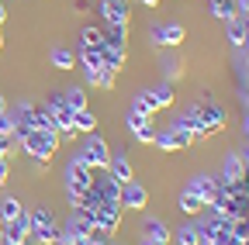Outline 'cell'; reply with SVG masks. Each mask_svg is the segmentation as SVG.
Returning <instances> with one entry per match:
<instances>
[{
  "instance_id": "29",
  "label": "cell",
  "mask_w": 249,
  "mask_h": 245,
  "mask_svg": "<svg viewBox=\"0 0 249 245\" xmlns=\"http://www.w3.org/2000/svg\"><path fill=\"white\" fill-rule=\"evenodd\" d=\"M124 125H128V131L145 128V125H152V114H145V111H139V107H128V114H124Z\"/></svg>"
},
{
  "instance_id": "14",
  "label": "cell",
  "mask_w": 249,
  "mask_h": 245,
  "mask_svg": "<svg viewBox=\"0 0 249 245\" xmlns=\"http://www.w3.org/2000/svg\"><path fill=\"white\" fill-rule=\"evenodd\" d=\"M187 190L191 194H197L201 200H204V207L218 197V190H222V183H218V176H194L191 183H187Z\"/></svg>"
},
{
  "instance_id": "22",
  "label": "cell",
  "mask_w": 249,
  "mask_h": 245,
  "mask_svg": "<svg viewBox=\"0 0 249 245\" xmlns=\"http://www.w3.org/2000/svg\"><path fill=\"white\" fill-rule=\"evenodd\" d=\"M83 80H87V86L114 90V80H118V73H111V69H83Z\"/></svg>"
},
{
  "instance_id": "27",
  "label": "cell",
  "mask_w": 249,
  "mask_h": 245,
  "mask_svg": "<svg viewBox=\"0 0 249 245\" xmlns=\"http://www.w3.org/2000/svg\"><path fill=\"white\" fill-rule=\"evenodd\" d=\"M208 11L218 21H229V17H235V0H208Z\"/></svg>"
},
{
  "instance_id": "21",
  "label": "cell",
  "mask_w": 249,
  "mask_h": 245,
  "mask_svg": "<svg viewBox=\"0 0 249 245\" xmlns=\"http://www.w3.org/2000/svg\"><path fill=\"white\" fill-rule=\"evenodd\" d=\"M97 125H101V121L93 117V111H90V107L73 111V128H76V135H93V131H97Z\"/></svg>"
},
{
  "instance_id": "13",
  "label": "cell",
  "mask_w": 249,
  "mask_h": 245,
  "mask_svg": "<svg viewBox=\"0 0 249 245\" xmlns=\"http://www.w3.org/2000/svg\"><path fill=\"white\" fill-rule=\"evenodd\" d=\"M93 231H97V228H93V221L87 218L83 211H73V214H70V221H66V228H62V235L73 238V242H83V238H90Z\"/></svg>"
},
{
  "instance_id": "20",
  "label": "cell",
  "mask_w": 249,
  "mask_h": 245,
  "mask_svg": "<svg viewBox=\"0 0 249 245\" xmlns=\"http://www.w3.org/2000/svg\"><path fill=\"white\" fill-rule=\"evenodd\" d=\"M28 231H31V214H28V211H21L14 221H7V225H4L7 242H21V238H28Z\"/></svg>"
},
{
  "instance_id": "16",
  "label": "cell",
  "mask_w": 249,
  "mask_h": 245,
  "mask_svg": "<svg viewBox=\"0 0 249 245\" xmlns=\"http://www.w3.org/2000/svg\"><path fill=\"white\" fill-rule=\"evenodd\" d=\"M173 125H177L180 131H187V135H191V142H201V138H211V135H208V128L201 125V117H197L194 111H187V114H180V117L173 121Z\"/></svg>"
},
{
  "instance_id": "35",
  "label": "cell",
  "mask_w": 249,
  "mask_h": 245,
  "mask_svg": "<svg viewBox=\"0 0 249 245\" xmlns=\"http://www.w3.org/2000/svg\"><path fill=\"white\" fill-rule=\"evenodd\" d=\"M0 135H14V117L7 111H0Z\"/></svg>"
},
{
  "instance_id": "24",
  "label": "cell",
  "mask_w": 249,
  "mask_h": 245,
  "mask_svg": "<svg viewBox=\"0 0 249 245\" xmlns=\"http://www.w3.org/2000/svg\"><path fill=\"white\" fill-rule=\"evenodd\" d=\"M49 63H52V69H73V66H76V52L55 45V49L49 52Z\"/></svg>"
},
{
  "instance_id": "30",
  "label": "cell",
  "mask_w": 249,
  "mask_h": 245,
  "mask_svg": "<svg viewBox=\"0 0 249 245\" xmlns=\"http://www.w3.org/2000/svg\"><path fill=\"white\" fill-rule=\"evenodd\" d=\"M21 211H24V207H21V200H18V197H4V200H0V221H4V225H7V221H14Z\"/></svg>"
},
{
  "instance_id": "33",
  "label": "cell",
  "mask_w": 249,
  "mask_h": 245,
  "mask_svg": "<svg viewBox=\"0 0 249 245\" xmlns=\"http://www.w3.org/2000/svg\"><path fill=\"white\" fill-rule=\"evenodd\" d=\"M104 42V32H101V28H83V32H80V49L83 45H101Z\"/></svg>"
},
{
  "instance_id": "10",
  "label": "cell",
  "mask_w": 249,
  "mask_h": 245,
  "mask_svg": "<svg viewBox=\"0 0 249 245\" xmlns=\"http://www.w3.org/2000/svg\"><path fill=\"white\" fill-rule=\"evenodd\" d=\"M152 145L160 148V152H183V148H191V135L180 131L177 125H170L166 131H156Z\"/></svg>"
},
{
  "instance_id": "25",
  "label": "cell",
  "mask_w": 249,
  "mask_h": 245,
  "mask_svg": "<svg viewBox=\"0 0 249 245\" xmlns=\"http://www.w3.org/2000/svg\"><path fill=\"white\" fill-rule=\"evenodd\" d=\"M124 52H128V49H118V45H107L104 42V69L121 73L124 69Z\"/></svg>"
},
{
  "instance_id": "39",
  "label": "cell",
  "mask_w": 249,
  "mask_h": 245,
  "mask_svg": "<svg viewBox=\"0 0 249 245\" xmlns=\"http://www.w3.org/2000/svg\"><path fill=\"white\" fill-rule=\"evenodd\" d=\"M139 4H142V7H156V4H160V0H139Z\"/></svg>"
},
{
  "instance_id": "28",
  "label": "cell",
  "mask_w": 249,
  "mask_h": 245,
  "mask_svg": "<svg viewBox=\"0 0 249 245\" xmlns=\"http://www.w3.org/2000/svg\"><path fill=\"white\" fill-rule=\"evenodd\" d=\"M173 242H177V245H197V242H201L197 225H180V228L173 231Z\"/></svg>"
},
{
  "instance_id": "1",
  "label": "cell",
  "mask_w": 249,
  "mask_h": 245,
  "mask_svg": "<svg viewBox=\"0 0 249 245\" xmlns=\"http://www.w3.org/2000/svg\"><path fill=\"white\" fill-rule=\"evenodd\" d=\"M18 142H21V148H24V156L49 163V159L55 156V148H59V131H42V128H31V131H28L24 138H18Z\"/></svg>"
},
{
  "instance_id": "9",
  "label": "cell",
  "mask_w": 249,
  "mask_h": 245,
  "mask_svg": "<svg viewBox=\"0 0 249 245\" xmlns=\"http://www.w3.org/2000/svg\"><path fill=\"white\" fill-rule=\"evenodd\" d=\"M101 14L107 28H128L132 24V7L128 0H101Z\"/></svg>"
},
{
  "instance_id": "8",
  "label": "cell",
  "mask_w": 249,
  "mask_h": 245,
  "mask_svg": "<svg viewBox=\"0 0 249 245\" xmlns=\"http://www.w3.org/2000/svg\"><path fill=\"white\" fill-rule=\"evenodd\" d=\"M90 194L104 204H121V183L107 169H101V176H93V183H90Z\"/></svg>"
},
{
  "instance_id": "7",
  "label": "cell",
  "mask_w": 249,
  "mask_h": 245,
  "mask_svg": "<svg viewBox=\"0 0 249 245\" xmlns=\"http://www.w3.org/2000/svg\"><path fill=\"white\" fill-rule=\"evenodd\" d=\"M149 38L156 45H163V49H180L187 42V28L177 24V21H166V24H156L152 32H149Z\"/></svg>"
},
{
  "instance_id": "38",
  "label": "cell",
  "mask_w": 249,
  "mask_h": 245,
  "mask_svg": "<svg viewBox=\"0 0 249 245\" xmlns=\"http://www.w3.org/2000/svg\"><path fill=\"white\" fill-rule=\"evenodd\" d=\"M55 245H80V242H73V238H66V235H59V242Z\"/></svg>"
},
{
  "instance_id": "17",
  "label": "cell",
  "mask_w": 249,
  "mask_h": 245,
  "mask_svg": "<svg viewBox=\"0 0 249 245\" xmlns=\"http://www.w3.org/2000/svg\"><path fill=\"white\" fill-rule=\"evenodd\" d=\"M107 173L121 183H128V180H135V169H132V163H128V156H124V152H111V163H107Z\"/></svg>"
},
{
  "instance_id": "23",
  "label": "cell",
  "mask_w": 249,
  "mask_h": 245,
  "mask_svg": "<svg viewBox=\"0 0 249 245\" xmlns=\"http://www.w3.org/2000/svg\"><path fill=\"white\" fill-rule=\"evenodd\" d=\"M177 207H180V214H187V218H197V214L204 211V200H201L197 194H191V190H180Z\"/></svg>"
},
{
  "instance_id": "15",
  "label": "cell",
  "mask_w": 249,
  "mask_h": 245,
  "mask_svg": "<svg viewBox=\"0 0 249 245\" xmlns=\"http://www.w3.org/2000/svg\"><path fill=\"white\" fill-rule=\"evenodd\" d=\"M45 107H49V114L55 117V125H59V128H73V107L66 104V97H62V94L45 97Z\"/></svg>"
},
{
  "instance_id": "32",
  "label": "cell",
  "mask_w": 249,
  "mask_h": 245,
  "mask_svg": "<svg viewBox=\"0 0 249 245\" xmlns=\"http://www.w3.org/2000/svg\"><path fill=\"white\" fill-rule=\"evenodd\" d=\"M163 69H166V80H183V73H187L177 55H166V59H163Z\"/></svg>"
},
{
  "instance_id": "42",
  "label": "cell",
  "mask_w": 249,
  "mask_h": 245,
  "mask_svg": "<svg viewBox=\"0 0 249 245\" xmlns=\"http://www.w3.org/2000/svg\"><path fill=\"white\" fill-rule=\"evenodd\" d=\"M7 242V235H4V225H0V245H4Z\"/></svg>"
},
{
  "instance_id": "34",
  "label": "cell",
  "mask_w": 249,
  "mask_h": 245,
  "mask_svg": "<svg viewBox=\"0 0 249 245\" xmlns=\"http://www.w3.org/2000/svg\"><path fill=\"white\" fill-rule=\"evenodd\" d=\"M132 135H135V142H142V145H152V138H156V128H152V125H145V128H135Z\"/></svg>"
},
{
  "instance_id": "36",
  "label": "cell",
  "mask_w": 249,
  "mask_h": 245,
  "mask_svg": "<svg viewBox=\"0 0 249 245\" xmlns=\"http://www.w3.org/2000/svg\"><path fill=\"white\" fill-rule=\"evenodd\" d=\"M7 176H11V163H7V159H0V187L7 183Z\"/></svg>"
},
{
  "instance_id": "26",
  "label": "cell",
  "mask_w": 249,
  "mask_h": 245,
  "mask_svg": "<svg viewBox=\"0 0 249 245\" xmlns=\"http://www.w3.org/2000/svg\"><path fill=\"white\" fill-rule=\"evenodd\" d=\"M142 231L152 235V238H160V242H173V231H170L166 221H160V218H145V221H142Z\"/></svg>"
},
{
  "instance_id": "2",
  "label": "cell",
  "mask_w": 249,
  "mask_h": 245,
  "mask_svg": "<svg viewBox=\"0 0 249 245\" xmlns=\"http://www.w3.org/2000/svg\"><path fill=\"white\" fill-rule=\"evenodd\" d=\"M28 214H31V231H28V238L38 242V245H55L59 235H62V228L55 225L52 211H49V207H35V211H28Z\"/></svg>"
},
{
  "instance_id": "41",
  "label": "cell",
  "mask_w": 249,
  "mask_h": 245,
  "mask_svg": "<svg viewBox=\"0 0 249 245\" xmlns=\"http://www.w3.org/2000/svg\"><path fill=\"white\" fill-rule=\"evenodd\" d=\"M197 245H218V242H214V238H201Z\"/></svg>"
},
{
  "instance_id": "3",
  "label": "cell",
  "mask_w": 249,
  "mask_h": 245,
  "mask_svg": "<svg viewBox=\"0 0 249 245\" xmlns=\"http://www.w3.org/2000/svg\"><path fill=\"white\" fill-rule=\"evenodd\" d=\"M83 214L93 221V228L104 231V235L111 238V235L121 228V214H124V207H121V204H104V200H97L93 207H87Z\"/></svg>"
},
{
  "instance_id": "4",
  "label": "cell",
  "mask_w": 249,
  "mask_h": 245,
  "mask_svg": "<svg viewBox=\"0 0 249 245\" xmlns=\"http://www.w3.org/2000/svg\"><path fill=\"white\" fill-rule=\"evenodd\" d=\"M173 86L170 83H160V86H149V90H142V94L132 100V107H139V111H145V114H156V111H166V107H173Z\"/></svg>"
},
{
  "instance_id": "31",
  "label": "cell",
  "mask_w": 249,
  "mask_h": 245,
  "mask_svg": "<svg viewBox=\"0 0 249 245\" xmlns=\"http://www.w3.org/2000/svg\"><path fill=\"white\" fill-rule=\"evenodd\" d=\"M62 97H66V104H70L73 111H83V107H87V90H83V86H70Z\"/></svg>"
},
{
  "instance_id": "5",
  "label": "cell",
  "mask_w": 249,
  "mask_h": 245,
  "mask_svg": "<svg viewBox=\"0 0 249 245\" xmlns=\"http://www.w3.org/2000/svg\"><path fill=\"white\" fill-rule=\"evenodd\" d=\"M80 159L90 166V169H107V163H111V148H107V142L93 131V135H87V142H83V148H80Z\"/></svg>"
},
{
  "instance_id": "12",
  "label": "cell",
  "mask_w": 249,
  "mask_h": 245,
  "mask_svg": "<svg viewBox=\"0 0 249 245\" xmlns=\"http://www.w3.org/2000/svg\"><path fill=\"white\" fill-rule=\"evenodd\" d=\"M121 207H128V211H145L149 207V190L139 180H128L121 187Z\"/></svg>"
},
{
  "instance_id": "45",
  "label": "cell",
  "mask_w": 249,
  "mask_h": 245,
  "mask_svg": "<svg viewBox=\"0 0 249 245\" xmlns=\"http://www.w3.org/2000/svg\"><path fill=\"white\" fill-rule=\"evenodd\" d=\"M246 135H249V114H246Z\"/></svg>"
},
{
  "instance_id": "48",
  "label": "cell",
  "mask_w": 249,
  "mask_h": 245,
  "mask_svg": "<svg viewBox=\"0 0 249 245\" xmlns=\"http://www.w3.org/2000/svg\"><path fill=\"white\" fill-rule=\"evenodd\" d=\"M97 4H101V0H97Z\"/></svg>"
},
{
  "instance_id": "47",
  "label": "cell",
  "mask_w": 249,
  "mask_h": 245,
  "mask_svg": "<svg viewBox=\"0 0 249 245\" xmlns=\"http://www.w3.org/2000/svg\"><path fill=\"white\" fill-rule=\"evenodd\" d=\"M0 225H4V221H0Z\"/></svg>"
},
{
  "instance_id": "44",
  "label": "cell",
  "mask_w": 249,
  "mask_h": 245,
  "mask_svg": "<svg viewBox=\"0 0 249 245\" xmlns=\"http://www.w3.org/2000/svg\"><path fill=\"white\" fill-rule=\"evenodd\" d=\"M0 111H7V104H4V97H0Z\"/></svg>"
},
{
  "instance_id": "46",
  "label": "cell",
  "mask_w": 249,
  "mask_h": 245,
  "mask_svg": "<svg viewBox=\"0 0 249 245\" xmlns=\"http://www.w3.org/2000/svg\"><path fill=\"white\" fill-rule=\"evenodd\" d=\"M0 49H4V32H0Z\"/></svg>"
},
{
  "instance_id": "11",
  "label": "cell",
  "mask_w": 249,
  "mask_h": 245,
  "mask_svg": "<svg viewBox=\"0 0 249 245\" xmlns=\"http://www.w3.org/2000/svg\"><path fill=\"white\" fill-rule=\"evenodd\" d=\"M90 183H93V169H90L80 156H73V159L66 163V187H73V190H90Z\"/></svg>"
},
{
  "instance_id": "43",
  "label": "cell",
  "mask_w": 249,
  "mask_h": 245,
  "mask_svg": "<svg viewBox=\"0 0 249 245\" xmlns=\"http://www.w3.org/2000/svg\"><path fill=\"white\" fill-rule=\"evenodd\" d=\"M242 21H246V28H249V11H246V14H242Z\"/></svg>"
},
{
  "instance_id": "18",
  "label": "cell",
  "mask_w": 249,
  "mask_h": 245,
  "mask_svg": "<svg viewBox=\"0 0 249 245\" xmlns=\"http://www.w3.org/2000/svg\"><path fill=\"white\" fill-rule=\"evenodd\" d=\"M225 35H229V45H232V49H246V45H249V28H246V21H242L239 14L225 21Z\"/></svg>"
},
{
  "instance_id": "37",
  "label": "cell",
  "mask_w": 249,
  "mask_h": 245,
  "mask_svg": "<svg viewBox=\"0 0 249 245\" xmlns=\"http://www.w3.org/2000/svg\"><path fill=\"white\" fill-rule=\"evenodd\" d=\"M139 245H170V242H160V238H152V235H142Z\"/></svg>"
},
{
  "instance_id": "40",
  "label": "cell",
  "mask_w": 249,
  "mask_h": 245,
  "mask_svg": "<svg viewBox=\"0 0 249 245\" xmlns=\"http://www.w3.org/2000/svg\"><path fill=\"white\" fill-rule=\"evenodd\" d=\"M4 21H7V7H4V4H0V24H4Z\"/></svg>"
},
{
  "instance_id": "19",
  "label": "cell",
  "mask_w": 249,
  "mask_h": 245,
  "mask_svg": "<svg viewBox=\"0 0 249 245\" xmlns=\"http://www.w3.org/2000/svg\"><path fill=\"white\" fill-rule=\"evenodd\" d=\"M218 180H222V183H242V180H246V166H242L239 148L225 156V169H222V176H218Z\"/></svg>"
},
{
  "instance_id": "6",
  "label": "cell",
  "mask_w": 249,
  "mask_h": 245,
  "mask_svg": "<svg viewBox=\"0 0 249 245\" xmlns=\"http://www.w3.org/2000/svg\"><path fill=\"white\" fill-rule=\"evenodd\" d=\"M197 117H201V125L208 128V135H218L225 128V121H229V114H225V107L218 104V100H197L194 107H191Z\"/></svg>"
}]
</instances>
